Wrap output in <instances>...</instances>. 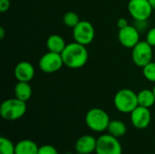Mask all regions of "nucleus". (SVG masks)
I'll return each instance as SVG.
<instances>
[{"label":"nucleus","mask_w":155,"mask_h":154,"mask_svg":"<svg viewBox=\"0 0 155 154\" xmlns=\"http://www.w3.org/2000/svg\"><path fill=\"white\" fill-rule=\"evenodd\" d=\"M149 1H150L151 5H153V10H155V0H149Z\"/></svg>","instance_id":"obj_28"},{"label":"nucleus","mask_w":155,"mask_h":154,"mask_svg":"<svg viewBox=\"0 0 155 154\" xmlns=\"http://www.w3.org/2000/svg\"><path fill=\"white\" fill-rule=\"evenodd\" d=\"M118 40L124 47L132 49L140 42V32L134 25H129L126 27L119 29Z\"/></svg>","instance_id":"obj_11"},{"label":"nucleus","mask_w":155,"mask_h":154,"mask_svg":"<svg viewBox=\"0 0 155 154\" xmlns=\"http://www.w3.org/2000/svg\"><path fill=\"white\" fill-rule=\"evenodd\" d=\"M143 75L147 81L155 84V62L152 61L143 67Z\"/></svg>","instance_id":"obj_21"},{"label":"nucleus","mask_w":155,"mask_h":154,"mask_svg":"<svg viewBox=\"0 0 155 154\" xmlns=\"http://www.w3.org/2000/svg\"><path fill=\"white\" fill-rule=\"evenodd\" d=\"M95 36V30L92 23L86 20H81L76 26L73 28V37L75 42L88 45L90 44Z\"/></svg>","instance_id":"obj_7"},{"label":"nucleus","mask_w":155,"mask_h":154,"mask_svg":"<svg viewBox=\"0 0 155 154\" xmlns=\"http://www.w3.org/2000/svg\"><path fill=\"white\" fill-rule=\"evenodd\" d=\"M153 46L146 41H140L134 48H132V60L134 64L143 68L153 61Z\"/></svg>","instance_id":"obj_5"},{"label":"nucleus","mask_w":155,"mask_h":154,"mask_svg":"<svg viewBox=\"0 0 155 154\" xmlns=\"http://www.w3.org/2000/svg\"><path fill=\"white\" fill-rule=\"evenodd\" d=\"M0 154H15V145L7 138H0Z\"/></svg>","instance_id":"obj_20"},{"label":"nucleus","mask_w":155,"mask_h":154,"mask_svg":"<svg viewBox=\"0 0 155 154\" xmlns=\"http://www.w3.org/2000/svg\"><path fill=\"white\" fill-rule=\"evenodd\" d=\"M26 102L17 98H9L5 100L0 106V114L4 120L16 121L22 118L26 113Z\"/></svg>","instance_id":"obj_3"},{"label":"nucleus","mask_w":155,"mask_h":154,"mask_svg":"<svg viewBox=\"0 0 155 154\" xmlns=\"http://www.w3.org/2000/svg\"><path fill=\"white\" fill-rule=\"evenodd\" d=\"M117 27L119 28V29H121V28H124V27H126L127 25H129V23H128V21H127V19L126 18H124V17H121V18H119L118 20H117Z\"/></svg>","instance_id":"obj_26"},{"label":"nucleus","mask_w":155,"mask_h":154,"mask_svg":"<svg viewBox=\"0 0 155 154\" xmlns=\"http://www.w3.org/2000/svg\"><path fill=\"white\" fill-rule=\"evenodd\" d=\"M14 93L15 98L27 102L32 97L33 91L28 82H17L14 87Z\"/></svg>","instance_id":"obj_14"},{"label":"nucleus","mask_w":155,"mask_h":154,"mask_svg":"<svg viewBox=\"0 0 155 154\" xmlns=\"http://www.w3.org/2000/svg\"><path fill=\"white\" fill-rule=\"evenodd\" d=\"M35 67L34 65L27 62V61H21L19 62L15 69H14V75L17 82H30L35 76Z\"/></svg>","instance_id":"obj_12"},{"label":"nucleus","mask_w":155,"mask_h":154,"mask_svg":"<svg viewBox=\"0 0 155 154\" xmlns=\"http://www.w3.org/2000/svg\"><path fill=\"white\" fill-rule=\"evenodd\" d=\"M5 37V29L4 27H0V38L3 39Z\"/></svg>","instance_id":"obj_27"},{"label":"nucleus","mask_w":155,"mask_h":154,"mask_svg":"<svg viewBox=\"0 0 155 154\" xmlns=\"http://www.w3.org/2000/svg\"><path fill=\"white\" fill-rule=\"evenodd\" d=\"M149 44H151L153 47H155V26L153 28H150L146 33V40Z\"/></svg>","instance_id":"obj_24"},{"label":"nucleus","mask_w":155,"mask_h":154,"mask_svg":"<svg viewBox=\"0 0 155 154\" xmlns=\"http://www.w3.org/2000/svg\"><path fill=\"white\" fill-rule=\"evenodd\" d=\"M80 21L81 20L79 18V15L75 12H73V11L66 12L63 16V23L67 27H70V28H74V26H76Z\"/></svg>","instance_id":"obj_19"},{"label":"nucleus","mask_w":155,"mask_h":154,"mask_svg":"<svg viewBox=\"0 0 155 154\" xmlns=\"http://www.w3.org/2000/svg\"><path fill=\"white\" fill-rule=\"evenodd\" d=\"M127 9L134 20H148L153 12L149 0H130Z\"/></svg>","instance_id":"obj_8"},{"label":"nucleus","mask_w":155,"mask_h":154,"mask_svg":"<svg viewBox=\"0 0 155 154\" xmlns=\"http://www.w3.org/2000/svg\"><path fill=\"white\" fill-rule=\"evenodd\" d=\"M87 127L94 133H103L107 131L108 125L111 122L109 114L101 108L90 109L84 118Z\"/></svg>","instance_id":"obj_4"},{"label":"nucleus","mask_w":155,"mask_h":154,"mask_svg":"<svg viewBox=\"0 0 155 154\" xmlns=\"http://www.w3.org/2000/svg\"><path fill=\"white\" fill-rule=\"evenodd\" d=\"M39 147L32 140H22L15 144V154H38Z\"/></svg>","instance_id":"obj_16"},{"label":"nucleus","mask_w":155,"mask_h":154,"mask_svg":"<svg viewBox=\"0 0 155 154\" xmlns=\"http://www.w3.org/2000/svg\"><path fill=\"white\" fill-rule=\"evenodd\" d=\"M10 0H0V12L5 13L10 8Z\"/></svg>","instance_id":"obj_25"},{"label":"nucleus","mask_w":155,"mask_h":154,"mask_svg":"<svg viewBox=\"0 0 155 154\" xmlns=\"http://www.w3.org/2000/svg\"><path fill=\"white\" fill-rule=\"evenodd\" d=\"M153 93H154V95H155V84H154V85H153Z\"/></svg>","instance_id":"obj_29"},{"label":"nucleus","mask_w":155,"mask_h":154,"mask_svg":"<svg viewBox=\"0 0 155 154\" xmlns=\"http://www.w3.org/2000/svg\"><path fill=\"white\" fill-rule=\"evenodd\" d=\"M138 104L143 107L151 108L155 103V95L153 89H143L137 93Z\"/></svg>","instance_id":"obj_17"},{"label":"nucleus","mask_w":155,"mask_h":154,"mask_svg":"<svg viewBox=\"0 0 155 154\" xmlns=\"http://www.w3.org/2000/svg\"><path fill=\"white\" fill-rule=\"evenodd\" d=\"M107 132L109 134L119 139L126 134L127 127L126 124L121 120H111L107 128Z\"/></svg>","instance_id":"obj_18"},{"label":"nucleus","mask_w":155,"mask_h":154,"mask_svg":"<svg viewBox=\"0 0 155 154\" xmlns=\"http://www.w3.org/2000/svg\"><path fill=\"white\" fill-rule=\"evenodd\" d=\"M130 115H131L130 119L133 126L138 130H144L151 123L152 114L150 112V108L138 105L130 113Z\"/></svg>","instance_id":"obj_10"},{"label":"nucleus","mask_w":155,"mask_h":154,"mask_svg":"<svg viewBox=\"0 0 155 154\" xmlns=\"http://www.w3.org/2000/svg\"><path fill=\"white\" fill-rule=\"evenodd\" d=\"M66 44H67L65 43L64 39L61 35L56 34L49 35L46 40V47L48 51L57 54H62Z\"/></svg>","instance_id":"obj_15"},{"label":"nucleus","mask_w":155,"mask_h":154,"mask_svg":"<svg viewBox=\"0 0 155 154\" xmlns=\"http://www.w3.org/2000/svg\"><path fill=\"white\" fill-rule=\"evenodd\" d=\"M38 154H59L57 149L50 144H45L39 147Z\"/></svg>","instance_id":"obj_23"},{"label":"nucleus","mask_w":155,"mask_h":154,"mask_svg":"<svg viewBox=\"0 0 155 154\" xmlns=\"http://www.w3.org/2000/svg\"><path fill=\"white\" fill-rule=\"evenodd\" d=\"M134 25L140 32V34L149 30V23H148V20H134Z\"/></svg>","instance_id":"obj_22"},{"label":"nucleus","mask_w":155,"mask_h":154,"mask_svg":"<svg viewBox=\"0 0 155 154\" xmlns=\"http://www.w3.org/2000/svg\"><path fill=\"white\" fill-rule=\"evenodd\" d=\"M61 55L64 65L70 69H80L84 67L89 58L86 46L75 41L67 44Z\"/></svg>","instance_id":"obj_1"},{"label":"nucleus","mask_w":155,"mask_h":154,"mask_svg":"<svg viewBox=\"0 0 155 154\" xmlns=\"http://www.w3.org/2000/svg\"><path fill=\"white\" fill-rule=\"evenodd\" d=\"M75 154H82V153H78V152H76V153Z\"/></svg>","instance_id":"obj_30"},{"label":"nucleus","mask_w":155,"mask_h":154,"mask_svg":"<svg viewBox=\"0 0 155 154\" xmlns=\"http://www.w3.org/2000/svg\"><path fill=\"white\" fill-rule=\"evenodd\" d=\"M96 154H123V147L119 139L107 133L97 138Z\"/></svg>","instance_id":"obj_6"},{"label":"nucleus","mask_w":155,"mask_h":154,"mask_svg":"<svg viewBox=\"0 0 155 154\" xmlns=\"http://www.w3.org/2000/svg\"><path fill=\"white\" fill-rule=\"evenodd\" d=\"M114 104L118 112L131 113L139 105L137 93L128 88L121 89L114 97Z\"/></svg>","instance_id":"obj_2"},{"label":"nucleus","mask_w":155,"mask_h":154,"mask_svg":"<svg viewBox=\"0 0 155 154\" xmlns=\"http://www.w3.org/2000/svg\"><path fill=\"white\" fill-rule=\"evenodd\" d=\"M64 65L61 54L48 51L43 54L38 62V66L43 73L54 74L58 72Z\"/></svg>","instance_id":"obj_9"},{"label":"nucleus","mask_w":155,"mask_h":154,"mask_svg":"<svg viewBox=\"0 0 155 154\" xmlns=\"http://www.w3.org/2000/svg\"><path fill=\"white\" fill-rule=\"evenodd\" d=\"M97 139L92 135H83L77 139L74 144L75 152L82 154H91L95 152Z\"/></svg>","instance_id":"obj_13"}]
</instances>
